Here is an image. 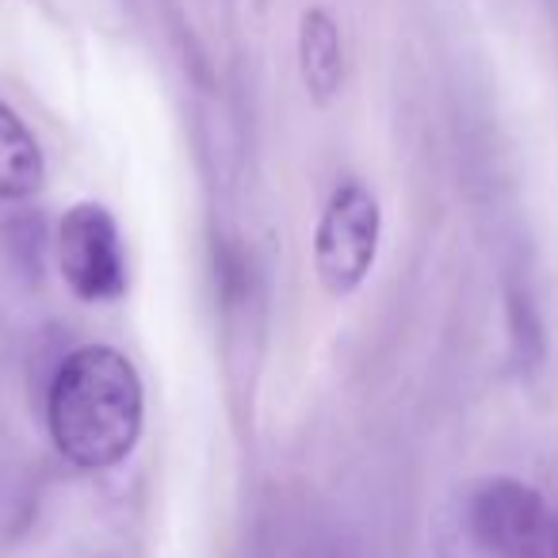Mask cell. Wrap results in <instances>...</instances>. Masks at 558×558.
Returning a JSON list of instances; mask_svg holds the SVG:
<instances>
[{
	"label": "cell",
	"mask_w": 558,
	"mask_h": 558,
	"mask_svg": "<svg viewBox=\"0 0 558 558\" xmlns=\"http://www.w3.org/2000/svg\"><path fill=\"white\" fill-rule=\"evenodd\" d=\"M466 520L474 539L501 558H558V505L527 482H482Z\"/></svg>",
	"instance_id": "3957f363"
},
{
	"label": "cell",
	"mask_w": 558,
	"mask_h": 558,
	"mask_svg": "<svg viewBox=\"0 0 558 558\" xmlns=\"http://www.w3.org/2000/svg\"><path fill=\"white\" fill-rule=\"evenodd\" d=\"M62 279L81 303H116L126 295V253L116 218L100 203H77L58 226Z\"/></svg>",
	"instance_id": "277c9868"
},
{
	"label": "cell",
	"mask_w": 558,
	"mask_h": 558,
	"mask_svg": "<svg viewBox=\"0 0 558 558\" xmlns=\"http://www.w3.org/2000/svg\"><path fill=\"white\" fill-rule=\"evenodd\" d=\"M311 558H344L341 550H318V555H311Z\"/></svg>",
	"instance_id": "52a82bcc"
},
{
	"label": "cell",
	"mask_w": 558,
	"mask_h": 558,
	"mask_svg": "<svg viewBox=\"0 0 558 558\" xmlns=\"http://www.w3.org/2000/svg\"><path fill=\"white\" fill-rule=\"evenodd\" d=\"M379 199L372 187L360 180H344L329 195L322 210L318 233H314V268H318L322 288L333 299H344L367 279L379 253Z\"/></svg>",
	"instance_id": "7a4b0ae2"
},
{
	"label": "cell",
	"mask_w": 558,
	"mask_h": 558,
	"mask_svg": "<svg viewBox=\"0 0 558 558\" xmlns=\"http://www.w3.org/2000/svg\"><path fill=\"white\" fill-rule=\"evenodd\" d=\"M50 436L70 463L104 471L131 456L142 433V379L108 344L70 352L50 383Z\"/></svg>",
	"instance_id": "6da1fadb"
},
{
	"label": "cell",
	"mask_w": 558,
	"mask_h": 558,
	"mask_svg": "<svg viewBox=\"0 0 558 558\" xmlns=\"http://www.w3.org/2000/svg\"><path fill=\"white\" fill-rule=\"evenodd\" d=\"M299 62H303V81L318 104H329L341 93L344 81V54H341V32L333 16L322 9L303 12L299 27Z\"/></svg>",
	"instance_id": "5b68a950"
},
{
	"label": "cell",
	"mask_w": 558,
	"mask_h": 558,
	"mask_svg": "<svg viewBox=\"0 0 558 558\" xmlns=\"http://www.w3.org/2000/svg\"><path fill=\"white\" fill-rule=\"evenodd\" d=\"M43 149L24 119L0 100V199H27L43 187Z\"/></svg>",
	"instance_id": "8992f818"
}]
</instances>
